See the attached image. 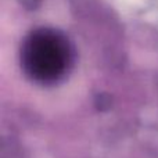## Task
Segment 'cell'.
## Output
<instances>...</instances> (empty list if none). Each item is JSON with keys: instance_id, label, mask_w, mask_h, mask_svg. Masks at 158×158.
Returning a JSON list of instances; mask_svg holds the SVG:
<instances>
[{"instance_id": "1", "label": "cell", "mask_w": 158, "mask_h": 158, "mask_svg": "<svg viewBox=\"0 0 158 158\" xmlns=\"http://www.w3.org/2000/svg\"><path fill=\"white\" fill-rule=\"evenodd\" d=\"M19 60L22 71L33 82L54 83L72 64V47L60 31L38 28L24 39Z\"/></svg>"}]
</instances>
